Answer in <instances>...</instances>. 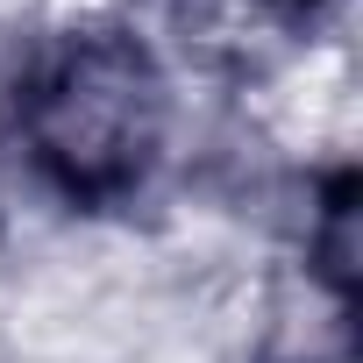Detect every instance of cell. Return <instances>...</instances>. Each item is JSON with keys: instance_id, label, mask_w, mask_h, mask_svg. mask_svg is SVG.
<instances>
[{"instance_id": "obj_1", "label": "cell", "mask_w": 363, "mask_h": 363, "mask_svg": "<svg viewBox=\"0 0 363 363\" xmlns=\"http://www.w3.org/2000/svg\"><path fill=\"white\" fill-rule=\"evenodd\" d=\"M22 135L57 193H128L171 135V79L135 36H72L29 79Z\"/></svg>"}, {"instance_id": "obj_2", "label": "cell", "mask_w": 363, "mask_h": 363, "mask_svg": "<svg viewBox=\"0 0 363 363\" xmlns=\"http://www.w3.org/2000/svg\"><path fill=\"white\" fill-rule=\"evenodd\" d=\"M250 121H257L264 150H285L306 164L342 157L356 143V57H349V43L313 36V43L278 50L250 86Z\"/></svg>"}, {"instance_id": "obj_3", "label": "cell", "mask_w": 363, "mask_h": 363, "mask_svg": "<svg viewBox=\"0 0 363 363\" xmlns=\"http://www.w3.org/2000/svg\"><path fill=\"white\" fill-rule=\"evenodd\" d=\"M242 313L250 363H356V292L306 264L271 271Z\"/></svg>"}, {"instance_id": "obj_4", "label": "cell", "mask_w": 363, "mask_h": 363, "mask_svg": "<svg viewBox=\"0 0 363 363\" xmlns=\"http://www.w3.org/2000/svg\"><path fill=\"white\" fill-rule=\"evenodd\" d=\"M306 271L356 292V186L349 178H335L313 207V221H306Z\"/></svg>"}, {"instance_id": "obj_5", "label": "cell", "mask_w": 363, "mask_h": 363, "mask_svg": "<svg viewBox=\"0 0 363 363\" xmlns=\"http://www.w3.org/2000/svg\"><path fill=\"white\" fill-rule=\"evenodd\" d=\"M50 15H79V22H100V15H114L121 0H43Z\"/></svg>"}]
</instances>
